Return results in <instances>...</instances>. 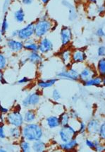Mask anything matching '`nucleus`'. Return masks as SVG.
<instances>
[{
    "instance_id": "ddd939ff",
    "label": "nucleus",
    "mask_w": 105,
    "mask_h": 152,
    "mask_svg": "<svg viewBox=\"0 0 105 152\" xmlns=\"http://www.w3.org/2000/svg\"><path fill=\"white\" fill-rule=\"evenodd\" d=\"M71 54L72 51L69 48H64V49L60 53V58L62 62L65 64L66 68H69L72 66V61H71Z\"/></svg>"
},
{
    "instance_id": "412c9836",
    "label": "nucleus",
    "mask_w": 105,
    "mask_h": 152,
    "mask_svg": "<svg viewBox=\"0 0 105 152\" xmlns=\"http://www.w3.org/2000/svg\"><path fill=\"white\" fill-rule=\"evenodd\" d=\"M46 124L49 129H56L61 126L59 118V117L55 115L47 117L46 119Z\"/></svg>"
},
{
    "instance_id": "58836bf2",
    "label": "nucleus",
    "mask_w": 105,
    "mask_h": 152,
    "mask_svg": "<svg viewBox=\"0 0 105 152\" xmlns=\"http://www.w3.org/2000/svg\"><path fill=\"white\" fill-rule=\"evenodd\" d=\"M96 36L97 37H99V38H104L105 33H104V30L102 28H98L96 31Z\"/></svg>"
},
{
    "instance_id": "49530a36",
    "label": "nucleus",
    "mask_w": 105,
    "mask_h": 152,
    "mask_svg": "<svg viewBox=\"0 0 105 152\" xmlns=\"http://www.w3.org/2000/svg\"><path fill=\"white\" fill-rule=\"evenodd\" d=\"M27 62H28L27 59H24V60H21V65H24V64H26Z\"/></svg>"
},
{
    "instance_id": "a211bd4d",
    "label": "nucleus",
    "mask_w": 105,
    "mask_h": 152,
    "mask_svg": "<svg viewBox=\"0 0 105 152\" xmlns=\"http://www.w3.org/2000/svg\"><path fill=\"white\" fill-rule=\"evenodd\" d=\"M58 81L57 78H52V79H40V81H38V86L42 89H45V88H49L52 87L54 85L56 84Z\"/></svg>"
},
{
    "instance_id": "bb28decb",
    "label": "nucleus",
    "mask_w": 105,
    "mask_h": 152,
    "mask_svg": "<svg viewBox=\"0 0 105 152\" xmlns=\"http://www.w3.org/2000/svg\"><path fill=\"white\" fill-rule=\"evenodd\" d=\"M20 149L23 152H30L32 151V146L30 142L23 140L20 143Z\"/></svg>"
},
{
    "instance_id": "79ce46f5",
    "label": "nucleus",
    "mask_w": 105,
    "mask_h": 152,
    "mask_svg": "<svg viewBox=\"0 0 105 152\" xmlns=\"http://www.w3.org/2000/svg\"><path fill=\"white\" fill-rule=\"evenodd\" d=\"M0 83L1 84H7L6 80L4 79V75L3 71L0 70Z\"/></svg>"
},
{
    "instance_id": "9d476101",
    "label": "nucleus",
    "mask_w": 105,
    "mask_h": 152,
    "mask_svg": "<svg viewBox=\"0 0 105 152\" xmlns=\"http://www.w3.org/2000/svg\"><path fill=\"white\" fill-rule=\"evenodd\" d=\"M40 95L38 92H33L28 94L22 101V105L25 107L35 106L40 103Z\"/></svg>"
},
{
    "instance_id": "dca6fc26",
    "label": "nucleus",
    "mask_w": 105,
    "mask_h": 152,
    "mask_svg": "<svg viewBox=\"0 0 105 152\" xmlns=\"http://www.w3.org/2000/svg\"><path fill=\"white\" fill-rule=\"evenodd\" d=\"M23 49L29 52H38V42L35 38H29L23 41Z\"/></svg>"
},
{
    "instance_id": "5701e85b",
    "label": "nucleus",
    "mask_w": 105,
    "mask_h": 152,
    "mask_svg": "<svg viewBox=\"0 0 105 152\" xmlns=\"http://www.w3.org/2000/svg\"><path fill=\"white\" fill-rule=\"evenodd\" d=\"M31 146H32V149L35 152L45 151L47 149V144L45 142H43L41 140L33 142Z\"/></svg>"
},
{
    "instance_id": "6ab92c4d",
    "label": "nucleus",
    "mask_w": 105,
    "mask_h": 152,
    "mask_svg": "<svg viewBox=\"0 0 105 152\" xmlns=\"http://www.w3.org/2000/svg\"><path fill=\"white\" fill-rule=\"evenodd\" d=\"M100 122L99 120L96 119H93L88 122L87 125V130L90 134H97L98 132V129L100 126Z\"/></svg>"
},
{
    "instance_id": "09e8293b",
    "label": "nucleus",
    "mask_w": 105,
    "mask_h": 152,
    "mask_svg": "<svg viewBox=\"0 0 105 152\" xmlns=\"http://www.w3.org/2000/svg\"><path fill=\"white\" fill-rule=\"evenodd\" d=\"M41 1V2L42 4H47V3H49V1H50V0H40Z\"/></svg>"
},
{
    "instance_id": "a18cd8bd",
    "label": "nucleus",
    "mask_w": 105,
    "mask_h": 152,
    "mask_svg": "<svg viewBox=\"0 0 105 152\" xmlns=\"http://www.w3.org/2000/svg\"><path fill=\"white\" fill-rule=\"evenodd\" d=\"M18 36V30H14L13 31H12L11 33V38H17Z\"/></svg>"
},
{
    "instance_id": "3c124183",
    "label": "nucleus",
    "mask_w": 105,
    "mask_h": 152,
    "mask_svg": "<svg viewBox=\"0 0 105 152\" xmlns=\"http://www.w3.org/2000/svg\"><path fill=\"white\" fill-rule=\"evenodd\" d=\"M3 36H4V35L2 34V33H1V31H0V41H1V40H2V38H3Z\"/></svg>"
},
{
    "instance_id": "e433bc0d",
    "label": "nucleus",
    "mask_w": 105,
    "mask_h": 152,
    "mask_svg": "<svg viewBox=\"0 0 105 152\" xmlns=\"http://www.w3.org/2000/svg\"><path fill=\"white\" fill-rule=\"evenodd\" d=\"M85 145L90 149L92 150L95 149V142H94V140H89V139H87V140H85Z\"/></svg>"
},
{
    "instance_id": "37998d69",
    "label": "nucleus",
    "mask_w": 105,
    "mask_h": 152,
    "mask_svg": "<svg viewBox=\"0 0 105 152\" xmlns=\"http://www.w3.org/2000/svg\"><path fill=\"white\" fill-rule=\"evenodd\" d=\"M96 11L98 14H102L104 12V7L103 5H99V6L97 7Z\"/></svg>"
},
{
    "instance_id": "f3484780",
    "label": "nucleus",
    "mask_w": 105,
    "mask_h": 152,
    "mask_svg": "<svg viewBox=\"0 0 105 152\" xmlns=\"http://www.w3.org/2000/svg\"><path fill=\"white\" fill-rule=\"evenodd\" d=\"M78 146V141L75 138H73L72 140L68 141L66 142H62L59 144V147L61 149L64 150V151H73L76 149Z\"/></svg>"
},
{
    "instance_id": "423d86ee",
    "label": "nucleus",
    "mask_w": 105,
    "mask_h": 152,
    "mask_svg": "<svg viewBox=\"0 0 105 152\" xmlns=\"http://www.w3.org/2000/svg\"><path fill=\"white\" fill-rule=\"evenodd\" d=\"M35 28H34V23H28L25 26L18 30V36L17 38L19 39L22 41H25L28 39L33 38L34 36Z\"/></svg>"
},
{
    "instance_id": "9b49d317",
    "label": "nucleus",
    "mask_w": 105,
    "mask_h": 152,
    "mask_svg": "<svg viewBox=\"0 0 105 152\" xmlns=\"http://www.w3.org/2000/svg\"><path fill=\"white\" fill-rule=\"evenodd\" d=\"M7 47L13 53H18L23 50V41L19 39L10 38L7 40Z\"/></svg>"
},
{
    "instance_id": "de8ad7c7",
    "label": "nucleus",
    "mask_w": 105,
    "mask_h": 152,
    "mask_svg": "<svg viewBox=\"0 0 105 152\" xmlns=\"http://www.w3.org/2000/svg\"><path fill=\"white\" fill-rule=\"evenodd\" d=\"M88 1H89L90 3H92V4H97L99 0H88Z\"/></svg>"
},
{
    "instance_id": "7c9ffc66",
    "label": "nucleus",
    "mask_w": 105,
    "mask_h": 152,
    "mask_svg": "<svg viewBox=\"0 0 105 152\" xmlns=\"http://www.w3.org/2000/svg\"><path fill=\"white\" fill-rule=\"evenodd\" d=\"M97 134H99V137L100 140H104L105 139V124L104 122L100 124V126H99V128L98 129V132Z\"/></svg>"
},
{
    "instance_id": "4be33fe9",
    "label": "nucleus",
    "mask_w": 105,
    "mask_h": 152,
    "mask_svg": "<svg viewBox=\"0 0 105 152\" xmlns=\"http://www.w3.org/2000/svg\"><path fill=\"white\" fill-rule=\"evenodd\" d=\"M14 18L16 22H17L18 23H24L25 19V14L24 10L22 8L18 9L17 10H16L14 12Z\"/></svg>"
},
{
    "instance_id": "f257e3e1",
    "label": "nucleus",
    "mask_w": 105,
    "mask_h": 152,
    "mask_svg": "<svg viewBox=\"0 0 105 152\" xmlns=\"http://www.w3.org/2000/svg\"><path fill=\"white\" fill-rule=\"evenodd\" d=\"M21 136L23 140L30 142L42 140L43 137V129L41 126L36 123H26L21 129Z\"/></svg>"
},
{
    "instance_id": "4468645a",
    "label": "nucleus",
    "mask_w": 105,
    "mask_h": 152,
    "mask_svg": "<svg viewBox=\"0 0 105 152\" xmlns=\"http://www.w3.org/2000/svg\"><path fill=\"white\" fill-rule=\"evenodd\" d=\"M83 86H96L99 87L100 86H104L105 84V79L104 77H101V76H95L92 78V79H89V80L85 81L83 83Z\"/></svg>"
},
{
    "instance_id": "6e6552de",
    "label": "nucleus",
    "mask_w": 105,
    "mask_h": 152,
    "mask_svg": "<svg viewBox=\"0 0 105 152\" xmlns=\"http://www.w3.org/2000/svg\"><path fill=\"white\" fill-rule=\"evenodd\" d=\"M38 42V52L42 55L51 53L54 50V44L50 39L47 37L40 38Z\"/></svg>"
},
{
    "instance_id": "393cba45",
    "label": "nucleus",
    "mask_w": 105,
    "mask_h": 152,
    "mask_svg": "<svg viewBox=\"0 0 105 152\" xmlns=\"http://www.w3.org/2000/svg\"><path fill=\"white\" fill-rule=\"evenodd\" d=\"M97 73L99 74V76L104 77H105V58L101 57L99 59L97 65Z\"/></svg>"
},
{
    "instance_id": "aec40b11",
    "label": "nucleus",
    "mask_w": 105,
    "mask_h": 152,
    "mask_svg": "<svg viewBox=\"0 0 105 152\" xmlns=\"http://www.w3.org/2000/svg\"><path fill=\"white\" fill-rule=\"evenodd\" d=\"M62 4L69 9V19L70 21H74L75 19H76L77 13L75 12V7H73L72 4L69 2V1H67V0H63V1H62Z\"/></svg>"
},
{
    "instance_id": "c756f323",
    "label": "nucleus",
    "mask_w": 105,
    "mask_h": 152,
    "mask_svg": "<svg viewBox=\"0 0 105 152\" xmlns=\"http://www.w3.org/2000/svg\"><path fill=\"white\" fill-rule=\"evenodd\" d=\"M9 22L7 21V14H5L4 17L2 20V22H1V29H0V31H1V32L3 35L6 34V33L7 32V31H8L9 29Z\"/></svg>"
},
{
    "instance_id": "b1692460",
    "label": "nucleus",
    "mask_w": 105,
    "mask_h": 152,
    "mask_svg": "<svg viewBox=\"0 0 105 152\" xmlns=\"http://www.w3.org/2000/svg\"><path fill=\"white\" fill-rule=\"evenodd\" d=\"M23 120L25 123H32L36 119V113L34 110H28L23 115Z\"/></svg>"
},
{
    "instance_id": "cd10ccee",
    "label": "nucleus",
    "mask_w": 105,
    "mask_h": 152,
    "mask_svg": "<svg viewBox=\"0 0 105 152\" xmlns=\"http://www.w3.org/2000/svg\"><path fill=\"white\" fill-rule=\"evenodd\" d=\"M59 122H60V125L61 126H65L69 124L70 121V116L69 114L68 113H62L60 115V116L59 117Z\"/></svg>"
},
{
    "instance_id": "f704fd0d",
    "label": "nucleus",
    "mask_w": 105,
    "mask_h": 152,
    "mask_svg": "<svg viewBox=\"0 0 105 152\" xmlns=\"http://www.w3.org/2000/svg\"><path fill=\"white\" fill-rule=\"evenodd\" d=\"M87 130V125L84 122H80V125H79V130L78 132L79 134H84Z\"/></svg>"
},
{
    "instance_id": "7ed1b4c3",
    "label": "nucleus",
    "mask_w": 105,
    "mask_h": 152,
    "mask_svg": "<svg viewBox=\"0 0 105 152\" xmlns=\"http://www.w3.org/2000/svg\"><path fill=\"white\" fill-rule=\"evenodd\" d=\"M56 78L58 79H64L73 81L79 80V71L76 68L71 66L70 67L62 70L56 74Z\"/></svg>"
},
{
    "instance_id": "4c0bfd02",
    "label": "nucleus",
    "mask_w": 105,
    "mask_h": 152,
    "mask_svg": "<svg viewBox=\"0 0 105 152\" xmlns=\"http://www.w3.org/2000/svg\"><path fill=\"white\" fill-rule=\"evenodd\" d=\"M31 81V79H29L28 77H23L21 78V79H20L19 80H18L17 81V84H19V85H23V84H28L29 82Z\"/></svg>"
},
{
    "instance_id": "f8f14e48",
    "label": "nucleus",
    "mask_w": 105,
    "mask_h": 152,
    "mask_svg": "<svg viewBox=\"0 0 105 152\" xmlns=\"http://www.w3.org/2000/svg\"><path fill=\"white\" fill-rule=\"evenodd\" d=\"M87 60V55L85 51L82 49H76L72 51L71 61L73 64H81Z\"/></svg>"
},
{
    "instance_id": "2eb2a0df",
    "label": "nucleus",
    "mask_w": 105,
    "mask_h": 152,
    "mask_svg": "<svg viewBox=\"0 0 105 152\" xmlns=\"http://www.w3.org/2000/svg\"><path fill=\"white\" fill-rule=\"evenodd\" d=\"M28 62H29L33 64H40L43 61V57L42 54L39 52H30L27 57Z\"/></svg>"
},
{
    "instance_id": "72a5a7b5",
    "label": "nucleus",
    "mask_w": 105,
    "mask_h": 152,
    "mask_svg": "<svg viewBox=\"0 0 105 152\" xmlns=\"http://www.w3.org/2000/svg\"><path fill=\"white\" fill-rule=\"evenodd\" d=\"M97 56L99 57H104L105 56V47L104 45L99 46L97 50Z\"/></svg>"
},
{
    "instance_id": "c03bdc74",
    "label": "nucleus",
    "mask_w": 105,
    "mask_h": 152,
    "mask_svg": "<svg viewBox=\"0 0 105 152\" xmlns=\"http://www.w3.org/2000/svg\"><path fill=\"white\" fill-rule=\"evenodd\" d=\"M8 112H9L8 109H7V107H3L2 105H1V103H0V113L4 115V114L8 113Z\"/></svg>"
},
{
    "instance_id": "473e14b6",
    "label": "nucleus",
    "mask_w": 105,
    "mask_h": 152,
    "mask_svg": "<svg viewBox=\"0 0 105 152\" xmlns=\"http://www.w3.org/2000/svg\"><path fill=\"white\" fill-rule=\"evenodd\" d=\"M51 97H52V99L54 101H59L62 99V94H61L59 91L57 89H54L52 91V94H51Z\"/></svg>"
},
{
    "instance_id": "ea45409f",
    "label": "nucleus",
    "mask_w": 105,
    "mask_h": 152,
    "mask_svg": "<svg viewBox=\"0 0 105 152\" xmlns=\"http://www.w3.org/2000/svg\"><path fill=\"white\" fill-rule=\"evenodd\" d=\"M69 114L70 118H73V119H78V118H79L78 113L74 110H71V112H70Z\"/></svg>"
},
{
    "instance_id": "2f4dec72",
    "label": "nucleus",
    "mask_w": 105,
    "mask_h": 152,
    "mask_svg": "<svg viewBox=\"0 0 105 152\" xmlns=\"http://www.w3.org/2000/svg\"><path fill=\"white\" fill-rule=\"evenodd\" d=\"M100 140H94V142H95V151H98V152H102L104 151V146L101 143Z\"/></svg>"
},
{
    "instance_id": "39448f33",
    "label": "nucleus",
    "mask_w": 105,
    "mask_h": 152,
    "mask_svg": "<svg viewBox=\"0 0 105 152\" xmlns=\"http://www.w3.org/2000/svg\"><path fill=\"white\" fill-rule=\"evenodd\" d=\"M78 134V131L69 124L65 126H62V128L59 131V136L62 142H66L75 138Z\"/></svg>"
},
{
    "instance_id": "0eeeda50",
    "label": "nucleus",
    "mask_w": 105,
    "mask_h": 152,
    "mask_svg": "<svg viewBox=\"0 0 105 152\" xmlns=\"http://www.w3.org/2000/svg\"><path fill=\"white\" fill-rule=\"evenodd\" d=\"M73 38V33L71 28L69 26H63L60 31L61 45L63 48H67Z\"/></svg>"
},
{
    "instance_id": "20e7f679",
    "label": "nucleus",
    "mask_w": 105,
    "mask_h": 152,
    "mask_svg": "<svg viewBox=\"0 0 105 152\" xmlns=\"http://www.w3.org/2000/svg\"><path fill=\"white\" fill-rule=\"evenodd\" d=\"M6 121L12 127H21L24 123L23 114L21 113V111L18 110L9 113L7 115Z\"/></svg>"
},
{
    "instance_id": "c9c22d12",
    "label": "nucleus",
    "mask_w": 105,
    "mask_h": 152,
    "mask_svg": "<svg viewBox=\"0 0 105 152\" xmlns=\"http://www.w3.org/2000/svg\"><path fill=\"white\" fill-rule=\"evenodd\" d=\"M6 129H5L4 125L1 124L0 125V139L1 140H4V139L6 138Z\"/></svg>"
},
{
    "instance_id": "f03ea898",
    "label": "nucleus",
    "mask_w": 105,
    "mask_h": 152,
    "mask_svg": "<svg viewBox=\"0 0 105 152\" xmlns=\"http://www.w3.org/2000/svg\"><path fill=\"white\" fill-rule=\"evenodd\" d=\"M53 26L54 23L47 18H40L34 23V36L38 39L43 38L49 31L53 30Z\"/></svg>"
},
{
    "instance_id": "a19ab883",
    "label": "nucleus",
    "mask_w": 105,
    "mask_h": 152,
    "mask_svg": "<svg viewBox=\"0 0 105 152\" xmlns=\"http://www.w3.org/2000/svg\"><path fill=\"white\" fill-rule=\"evenodd\" d=\"M34 1L35 0H21V3L23 4V5H25V6L31 5L33 2H34Z\"/></svg>"
},
{
    "instance_id": "8fccbe9b",
    "label": "nucleus",
    "mask_w": 105,
    "mask_h": 152,
    "mask_svg": "<svg viewBox=\"0 0 105 152\" xmlns=\"http://www.w3.org/2000/svg\"><path fill=\"white\" fill-rule=\"evenodd\" d=\"M7 151V149H4V147H0V152H4Z\"/></svg>"
},
{
    "instance_id": "1a4fd4ad",
    "label": "nucleus",
    "mask_w": 105,
    "mask_h": 152,
    "mask_svg": "<svg viewBox=\"0 0 105 152\" xmlns=\"http://www.w3.org/2000/svg\"><path fill=\"white\" fill-rule=\"evenodd\" d=\"M97 75V71L91 66H85L79 72V80L83 83Z\"/></svg>"
},
{
    "instance_id": "c85d7f7f",
    "label": "nucleus",
    "mask_w": 105,
    "mask_h": 152,
    "mask_svg": "<svg viewBox=\"0 0 105 152\" xmlns=\"http://www.w3.org/2000/svg\"><path fill=\"white\" fill-rule=\"evenodd\" d=\"M8 64V60L6 55L3 53L0 52V70L3 71L7 68Z\"/></svg>"
},
{
    "instance_id": "a878e982",
    "label": "nucleus",
    "mask_w": 105,
    "mask_h": 152,
    "mask_svg": "<svg viewBox=\"0 0 105 152\" xmlns=\"http://www.w3.org/2000/svg\"><path fill=\"white\" fill-rule=\"evenodd\" d=\"M9 136L14 139H19L21 137V129L20 127H12L9 130Z\"/></svg>"
}]
</instances>
